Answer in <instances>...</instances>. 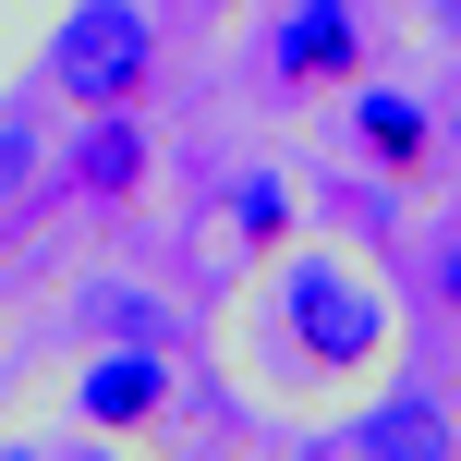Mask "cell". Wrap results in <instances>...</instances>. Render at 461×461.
<instances>
[{"label": "cell", "instance_id": "obj_1", "mask_svg": "<svg viewBox=\"0 0 461 461\" xmlns=\"http://www.w3.org/2000/svg\"><path fill=\"white\" fill-rule=\"evenodd\" d=\"M146 61H158V37H146L134 0H86V13L61 24V49H49V86H61L73 110H134Z\"/></svg>", "mask_w": 461, "mask_h": 461}, {"label": "cell", "instance_id": "obj_2", "mask_svg": "<svg viewBox=\"0 0 461 461\" xmlns=\"http://www.w3.org/2000/svg\"><path fill=\"white\" fill-rule=\"evenodd\" d=\"M352 61H365L352 0H292V24L267 37V73H279V86H352Z\"/></svg>", "mask_w": 461, "mask_h": 461}, {"label": "cell", "instance_id": "obj_3", "mask_svg": "<svg viewBox=\"0 0 461 461\" xmlns=\"http://www.w3.org/2000/svg\"><path fill=\"white\" fill-rule=\"evenodd\" d=\"M292 340L316 352V365H365V352H376V303L352 292L340 267H303L292 279Z\"/></svg>", "mask_w": 461, "mask_h": 461}, {"label": "cell", "instance_id": "obj_4", "mask_svg": "<svg viewBox=\"0 0 461 461\" xmlns=\"http://www.w3.org/2000/svg\"><path fill=\"white\" fill-rule=\"evenodd\" d=\"M158 401H170L158 352H110V365L86 376V413H97V425H146V413H158Z\"/></svg>", "mask_w": 461, "mask_h": 461}, {"label": "cell", "instance_id": "obj_5", "mask_svg": "<svg viewBox=\"0 0 461 461\" xmlns=\"http://www.w3.org/2000/svg\"><path fill=\"white\" fill-rule=\"evenodd\" d=\"M134 183H146V134H134V110H97L86 158H73V194H134Z\"/></svg>", "mask_w": 461, "mask_h": 461}, {"label": "cell", "instance_id": "obj_6", "mask_svg": "<svg viewBox=\"0 0 461 461\" xmlns=\"http://www.w3.org/2000/svg\"><path fill=\"white\" fill-rule=\"evenodd\" d=\"M352 122H365V146H376L389 170H413L425 146H438V134H425V110H413V97H389V86H365V97H352Z\"/></svg>", "mask_w": 461, "mask_h": 461}, {"label": "cell", "instance_id": "obj_7", "mask_svg": "<svg viewBox=\"0 0 461 461\" xmlns=\"http://www.w3.org/2000/svg\"><path fill=\"white\" fill-rule=\"evenodd\" d=\"M449 425H438V401H389V413L365 425V449H438Z\"/></svg>", "mask_w": 461, "mask_h": 461}, {"label": "cell", "instance_id": "obj_8", "mask_svg": "<svg viewBox=\"0 0 461 461\" xmlns=\"http://www.w3.org/2000/svg\"><path fill=\"white\" fill-rule=\"evenodd\" d=\"M243 230H255V243H279V230H292V194H279V183H243Z\"/></svg>", "mask_w": 461, "mask_h": 461}, {"label": "cell", "instance_id": "obj_9", "mask_svg": "<svg viewBox=\"0 0 461 461\" xmlns=\"http://www.w3.org/2000/svg\"><path fill=\"white\" fill-rule=\"evenodd\" d=\"M13 170H24V122H0V183H13Z\"/></svg>", "mask_w": 461, "mask_h": 461}, {"label": "cell", "instance_id": "obj_10", "mask_svg": "<svg viewBox=\"0 0 461 461\" xmlns=\"http://www.w3.org/2000/svg\"><path fill=\"white\" fill-rule=\"evenodd\" d=\"M438 279H449V292H461V243H449V255H438Z\"/></svg>", "mask_w": 461, "mask_h": 461}]
</instances>
